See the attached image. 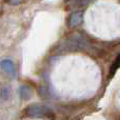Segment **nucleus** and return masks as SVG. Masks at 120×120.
Listing matches in <instances>:
<instances>
[{"instance_id": "nucleus-1", "label": "nucleus", "mask_w": 120, "mask_h": 120, "mask_svg": "<svg viewBox=\"0 0 120 120\" xmlns=\"http://www.w3.org/2000/svg\"><path fill=\"white\" fill-rule=\"evenodd\" d=\"M25 113L31 118H53L54 117V113L50 109L46 108L45 105L38 103H34L27 106Z\"/></svg>"}, {"instance_id": "nucleus-3", "label": "nucleus", "mask_w": 120, "mask_h": 120, "mask_svg": "<svg viewBox=\"0 0 120 120\" xmlns=\"http://www.w3.org/2000/svg\"><path fill=\"white\" fill-rule=\"evenodd\" d=\"M19 96L23 100H29L32 97V87L27 84H23L19 87Z\"/></svg>"}, {"instance_id": "nucleus-6", "label": "nucleus", "mask_w": 120, "mask_h": 120, "mask_svg": "<svg viewBox=\"0 0 120 120\" xmlns=\"http://www.w3.org/2000/svg\"><path fill=\"white\" fill-rule=\"evenodd\" d=\"M119 65H120V54H119V56L116 58V60L114 61L112 68H111V76H113V75L116 73V71H117V68H119Z\"/></svg>"}, {"instance_id": "nucleus-4", "label": "nucleus", "mask_w": 120, "mask_h": 120, "mask_svg": "<svg viewBox=\"0 0 120 120\" xmlns=\"http://www.w3.org/2000/svg\"><path fill=\"white\" fill-rule=\"evenodd\" d=\"M81 20H82V15L81 13H74L72 14V16L70 17V25L71 26H77L78 24H80Z\"/></svg>"}, {"instance_id": "nucleus-2", "label": "nucleus", "mask_w": 120, "mask_h": 120, "mask_svg": "<svg viewBox=\"0 0 120 120\" xmlns=\"http://www.w3.org/2000/svg\"><path fill=\"white\" fill-rule=\"evenodd\" d=\"M0 68H1L2 72H4L11 78H15V76H16V68H15V64L12 60L10 59L1 60L0 61Z\"/></svg>"}, {"instance_id": "nucleus-5", "label": "nucleus", "mask_w": 120, "mask_h": 120, "mask_svg": "<svg viewBox=\"0 0 120 120\" xmlns=\"http://www.w3.org/2000/svg\"><path fill=\"white\" fill-rule=\"evenodd\" d=\"M0 98L2 100H8L10 98V89L8 86H4L0 90Z\"/></svg>"}]
</instances>
